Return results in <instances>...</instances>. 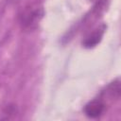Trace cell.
<instances>
[{"label": "cell", "mask_w": 121, "mask_h": 121, "mask_svg": "<svg viewBox=\"0 0 121 121\" xmlns=\"http://www.w3.org/2000/svg\"><path fill=\"white\" fill-rule=\"evenodd\" d=\"M43 16V9L41 8H34L25 10L20 16V23L24 27H31L39 23Z\"/></svg>", "instance_id": "6da1fadb"}, {"label": "cell", "mask_w": 121, "mask_h": 121, "mask_svg": "<svg viewBox=\"0 0 121 121\" xmlns=\"http://www.w3.org/2000/svg\"><path fill=\"white\" fill-rule=\"evenodd\" d=\"M105 111V103L99 98H95L86 104L84 108L85 114L90 118L99 117Z\"/></svg>", "instance_id": "7a4b0ae2"}, {"label": "cell", "mask_w": 121, "mask_h": 121, "mask_svg": "<svg viewBox=\"0 0 121 121\" xmlns=\"http://www.w3.org/2000/svg\"><path fill=\"white\" fill-rule=\"evenodd\" d=\"M104 34V28H97L95 31H93L88 37L85 38V40L82 42V44L86 48H91L95 46L102 39V36Z\"/></svg>", "instance_id": "3957f363"}]
</instances>
